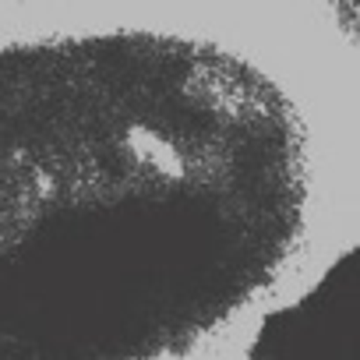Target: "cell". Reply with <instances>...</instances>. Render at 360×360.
Here are the masks:
<instances>
[{
    "instance_id": "cell-2",
    "label": "cell",
    "mask_w": 360,
    "mask_h": 360,
    "mask_svg": "<svg viewBox=\"0 0 360 360\" xmlns=\"http://www.w3.org/2000/svg\"><path fill=\"white\" fill-rule=\"evenodd\" d=\"M244 360H360V244L276 311Z\"/></svg>"
},
{
    "instance_id": "cell-1",
    "label": "cell",
    "mask_w": 360,
    "mask_h": 360,
    "mask_svg": "<svg viewBox=\"0 0 360 360\" xmlns=\"http://www.w3.org/2000/svg\"><path fill=\"white\" fill-rule=\"evenodd\" d=\"M283 92L195 39L0 50V360H166L244 311L304 219Z\"/></svg>"
}]
</instances>
